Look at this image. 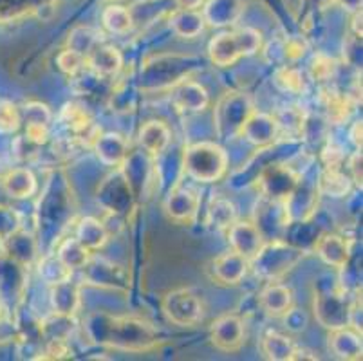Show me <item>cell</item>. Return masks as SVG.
I'll list each match as a JSON object with an SVG mask.
<instances>
[{
    "label": "cell",
    "mask_w": 363,
    "mask_h": 361,
    "mask_svg": "<svg viewBox=\"0 0 363 361\" xmlns=\"http://www.w3.org/2000/svg\"><path fill=\"white\" fill-rule=\"evenodd\" d=\"M161 311L168 322L177 327H194L204 318L203 298L188 287L168 291L161 300Z\"/></svg>",
    "instance_id": "ba28073f"
},
{
    "label": "cell",
    "mask_w": 363,
    "mask_h": 361,
    "mask_svg": "<svg viewBox=\"0 0 363 361\" xmlns=\"http://www.w3.org/2000/svg\"><path fill=\"white\" fill-rule=\"evenodd\" d=\"M315 253L318 255L323 264L336 267V270H343L351 260V243L336 233H325L316 240Z\"/></svg>",
    "instance_id": "7402d4cb"
},
{
    "label": "cell",
    "mask_w": 363,
    "mask_h": 361,
    "mask_svg": "<svg viewBox=\"0 0 363 361\" xmlns=\"http://www.w3.org/2000/svg\"><path fill=\"white\" fill-rule=\"evenodd\" d=\"M84 282L89 286L111 291H128L130 277L127 270L120 264H114L104 257H89L85 266L82 267Z\"/></svg>",
    "instance_id": "9c48e42d"
},
{
    "label": "cell",
    "mask_w": 363,
    "mask_h": 361,
    "mask_svg": "<svg viewBox=\"0 0 363 361\" xmlns=\"http://www.w3.org/2000/svg\"><path fill=\"white\" fill-rule=\"evenodd\" d=\"M85 65L92 74L100 76L104 79L116 78L123 69V56H121L120 49L114 45H105L101 42L100 45L92 49L85 58Z\"/></svg>",
    "instance_id": "d6986e66"
},
{
    "label": "cell",
    "mask_w": 363,
    "mask_h": 361,
    "mask_svg": "<svg viewBox=\"0 0 363 361\" xmlns=\"http://www.w3.org/2000/svg\"><path fill=\"white\" fill-rule=\"evenodd\" d=\"M228 243H230L233 251L242 255L247 262H252L253 258L260 253L264 244H266V238L260 233L255 223L237 218L235 223L228 228Z\"/></svg>",
    "instance_id": "2e32d148"
},
{
    "label": "cell",
    "mask_w": 363,
    "mask_h": 361,
    "mask_svg": "<svg viewBox=\"0 0 363 361\" xmlns=\"http://www.w3.org/2000/svg\"><path fill=\"white\" fill-rule=\"evenodd\" d=\"M300 175L288 165L275 163L267 165L259 175V187L262 195L277 199V201H288L295 188L298 187Z\"/></svg>",
    "instance_id": "7c38bea8"
},
{
    "label": "cell",
    "mask_w": 363,
    "mask_h": 361,
    "mask_svg": "<svg viewBox=\"0 0 363 361\" xmlns=\"http://www.w3.org/2000/svg\"><path fill=\"white\" fill-rule=\"evenodd\" d=\"M329 349L340 360H362V331L354 329L352 326L329 331Z\"/></svg>",
    "instance_id": "cb8c5ba5"
},
{
    "label": "cell",
    "mask_w": 363,
    "mask_h": 361,
    "mask_svg": "<svg viewBox=\"0 0 363 361\" xmlns=\"http://www.w3.org/2000/svg\"><path fill=\"white\" fill-rule=\"evenodd\" d=\"M259 304L267 316L280 318L293 306V291L284 284L269 282L259 294Z\"/></svg>",
    "instance_id": "4316f807"
},
{
    "label": "cell",
    "mask_w": 363,
    "mask_h": 361,
    "mask_svg": "<svg viewBox=\"0 0 363 361\" xmlns=\"http://www.w3.org/2000/svg\"><path fill=\"white\" fill-rule=\"evenodd\" d=\"M101 24L112 35H128L134 28V16H132L130 9L123 8V6H108L101 13Z\"/></svg>",
    "instance_id": "74e56055"
},
{
    "label": "cell",
    "mask_w": 363,
    "mask_h": 361,
    "mask_svg": "<svg viewBox=\"0 0 363 361\" xmlns=\"http://www.w3.org/2000/svg\"><path fill=\"white\" fill-rule=\"evenodd\" d=\"M138 141H140L141 150L147 152L150 157H157V155L167 152V148L170 147L172 130L164 121L152 119V121H147L140 128V132H138Z\"/></svg>",
    "instance_id": "484cf974"
},
{
    "label": "cell",
    "mask_w": 363,
    "mask_h": 361,
    "mask_svg": "<svg viewBox=\"0 0 363 361\" xmlns=\"http://www.w3.org/2000/svg\"><path fill=\"white\" fill-rule=\"evenodd\" d=\"M163 208L170 221L179 224H190L196 221L197 213H199L201 197L194 188L177 184L168 191Z\"/></svg>",
    "instance_id": "5bb4252c"
},
{
    "label": "cell",
    "mask_w": 363,
    "mask_h": 361,
    "mask_svg": "<svg viewBox=\"0 0 363 361\" xmlns=\"http://www.w3.org/2000/svg\"><path fill=\"white\" fill-rule=\"evenodd\" d=\"M239 218L237 213V206L233 201L223 195H213L206 210V223L208 226L219 231H228V228L232 226Z\"/></svg>",
    "instance_id": "4dcf8cb0"
},
{
    "label": "cell",
    "mask_w": 363,
    "mask_h": 361,
    "mask_svg": "<svg viewBox=\"0 0 363 361\" xmlns=\"http://www.w3.org/2000/svg\"><path fill=\"white\" fill-rule=\"evenodd\" d=\"M291 221L286 201H277V199L260 197V203L257 204V228L264 235L266 240H277L280 238V231L286 230Z\"/></svg>",
    "instance_id": "4fadbf2b"
},
{
    "label": "cell",
    "mask_w": 363,
    "mask_h": 361,
    "mask_svg": "<svg viewBox=\"0 0 363 361\" xmlns=\"http://www.w3.org/2000/svg\"><path fill=\"white\" fill-rule=\"evenodd\" d=\"M273 82H275V85L280 91L289 92V94H302V92H306V87H308L306 74L298 67L288 64L280 65L277 69Z\"/></svg>",
    "instance_id": "60d3db41"
},
{
    "label": "cell",
    "mask_w": 363,
    "mask_h": 361,
    "mask_svg": "<svg viewBox=\"0 0 363 361\" xmlns=\"http://www.w3.org/2000/svg\"><path fill=\"white\" fill-rule=\"evenodd\" d=\"M322 104L325 116H328V119L333 125H342L349 121L356 107L351 96L331 87L322 91Z\"/></svg>",
    "instance_id": "83f0119b"
},
{
    "label": "cell",
    "mask_w": 363,
    "mask_h": 361,
    "mask_svg": "<svg viewBox=\"0 0 363 361\" xmlns=\"http://www.w3.org/2000/svg\"><path fill=\"white\" fill-rule=\"evenodd\" d=\"M354 306L342 286L322 287L315 293L313 300V313H315L316 322L323 329L333 331L340 327L352 326V314H354Z\"/></svg>",
    "instance_id": "52a82bcc"
},
{
    "label": "cell",
    "mask_w": 363,
    "mask_h": 361,
    "mask_svg": "<svg viewBox=\"0 0 363 361\" xmlns=\"http://www.w3.org/2000/svg\"><path fill=\"white\" fill-rule=\"evenodd\" d=\"M244 0H204L203 18L212 28L233 26L244 13Z\"/></svg>",
    "instance_id": "d4e9b609"
},
{
    "label": "cell",
    "mask_w": 363,
    "mask_h": 361,
    "mask_svg": "<svg viewBox=\"0 0 363 361\" xmlns=\"http://www.w3.org/2000/svg\"><path fill=\"white\" fill-rule=\"evenodd\" d=\"M40 354L42 356H36L35 360H65L71 356V347L67 340H48L45 350Z\"/></svg>",
    "instance_id": "681fc988"
},
{
    "label": "cell",
    "mask_w": 363,
    "mask_h": 361,
    "mask_svg": "<svg viewBox=\"0 0 363 361\" xmlns=\"http://www.w3.org/2000/svg\"><path fill=\"white\" fill-rule=\"evenodd\" d=\"M338 62L325 52H316L311 60V78L318 84H328L336 76Z\"/></svg>",
    "instance_id": "7bdbcfd3"
},
{
    "label": "cell",
    "mask_w": 363,
    "mask_h": 361,
    "mask_svg": "<svg viewBox=\"0 0 363 361\" xmlns=\"http://www.w3.org/2000/svg\"><path fill=\"white\" fill-rule=\"evenodd\" d=\"M174 4L181 9H199L204 0H174Z\"/></svg>",
    "instance_id": "6f0895ef"
},
{
    "label": "cell",
    "mask_w": 363,
    "mask_h": 361,
    "mask_svg": "<svg viewBox=\"0 0 363 361\" xmlns=\"http://www.w3.org/2000/svg\"><path fill=\"white\" fill-rule=\"evenodd\" d=\"M183 172L199 183H216L228 172V154L220 145L199 141L186 147L183 154Z\"/></svg>",
    "instance_id": "3957f363"
},
{
    "label": "cell",
    "mask_w": 363,
    "mask_h": 361,
    "mask_svg": "<svg viewBox=\"0 0 363 361\" xmlns=\"http://www.w3.org/2000/svg\"><path fill=\"white\" fill-rule=\"evenodd\" d=\"M340 6H343V9H347V11H359L362 9V0H336Z\"/></svg>",
    "instance_id": "680465c9"
},
{
    "label": "cell",
    "mask_w": 363,
    "mask_h": 361,
    "mask_svg": "<svg viewBox=\"0 0 363 361\" xmlns=\"http://www.w3.org/2000/svg\"><path fill=\"white\" fill-rule=\"evenodd\" d=\"M168 24H170L172 31L181 38H196L204 31L206 22H204L203 13L199 9L176 8L170 13Z\"/></svg>",
    "instance_id": "f1b7e54d"
},
{
    "label": "cell",
    "mask_w": 363,
    "mask_h": 361,
    "mask_svg": "<svg viewBox=\"0 0 363 361\" xmlns=\"http://www.w3.org/2000/svg\"><path fill=\"white\" fill-rule=\"evenodd\" d=\"M2 184L13 199H29L36 194V177L29 168H15L2 177Z\"/></svg>",
    "instance_id": "d6a6232c"
},
{
    "label": "cell",
    "mask_w": 363,
    "mask_h": 361,
    "mask_svg": "<svg viewBox=\"0 0 363 361\" xmlns=\"http://www.w3.org/2000/svg\"><path fill=\"white\" fill-rule=\"evenodd\" d=\"M210 342L220 352H237L246 342L244 320L235 313H226L219 316L210 327Z\"/></svg>",
    "instance_id": "8fae6325"
},
{
    "label": "cell",
    "mask_w": 363,
    "mask_h": 361,
    "mask_svg": "<svg viewBox=\"0 0 363 361\" xmlns=\"http://www.w3.org/2000/svg\"><path fill=\"white\" fill-rule=\"evenodd\" d=\"M343 58L351 65L358 67L362 64V36L359 35H349L347 40L343 42Z\"/></svg>",
    "instance_id": "f907efd6"
},
{
    "label": "cell",
    "mask_w": 363,
    "mask_h": 361,
    "mask_svg": "<svg viewBox=\"0 0 363 361\" xmlns=\"http://www.w3.org/2000/svg\"><path fill=\"white\" fill-rule=\"evenodd\" d=\"M323 163H325V168H340L343 161V154L338 147H333V145H328L323 148L322 154Z\"/></svg>",
    "instance_id": "f5cc1de1"
},
{
    "label": "cell",
    "mask_w": 363,
    "mask_h": 361,
    "mask_svg": "<svg viewBox=\"0 0 363 361\" xmlns=\"http://www.w3.org/2000/svg\"><path fill=\"white\" fill-rule=\"evenodd\" d=\"M96 152L98 159L101 163L112 168H120L125 163L130 147L128 141L118 132H105V134H98L91 145Z\"/></svg>",
    "instance_id": "44dd1931"
},
{
    "label": "cell",
    "mask_w": 363,
    "mask_h": 361,
    "mask_svg": "<svg viewBox=\"0 0 363 361\" xmlns=\"http://www.w3.org/2000/svg\"><path fill=\"white\" fill-rule=\"evenodd\" d=\"M284 320V327L289 331V333H302L309 323V318L306 314V311L300 309V307H289L286 313L280 316Z\"/></svg>",
    "instance_id": "c3c4849f"
},
{
    "label": "cell",
    "mask_w": 363,
    "mask_h": 361,
    "mask_svg": "<svg viewBox=\"0 0 363 361\" xmlns=\"http://www.w3.org/2000/svg\"><path fill=\"white\" fill-rule=\"evenodd\" d=\"M60 121L69 128L71 132H74L76 135H89L91 141H94L98 134H91V130L94 128V119H92L91 112L84 107V105L71 101V104H65L64 109L60 111Z\"/></svg>",
    "instance_id": "1f68e13d"
},
{
    "label": "cell",
    "mask_w": 363,
    "mask_h": 361,
    "mask_svg": "<svg viewBox=\"0 0 363 361\" xmlns=\"http://www.w3.org/2000/svg\"><path fill=\"white\" fill-rule=\"evenodd\" d=\"M295 343L289 336L280 334L277 331H267L260 338V352L266 360L272 361H288L295 350Z\"/></svg>",
    "instance_id": "836d02e7"
},
{
    "label": "cell",
    "mask_w": 363,
    "mask_h": 361,
    "mask_svg": "<svg viewBox=\"0 0 363 361\" xmlns=\"http://www.w3.org/2000/svg\"><path fill=\"white\" fill-rule=\"evenodd\" d=\"M362 150L354 152L349 159V172H351V181L356 184V187L362 188V181H363V174H362Z\"/></svg>",
    "instance_id": "816d5d0a"
},
{
    "label": "cell",
    "mask_w": 363,
    "mask_h": 361,
    "mask_svg": "<svg viewBox=\"0 0 363 361\" xmlns=\"http://www.w3.org/2000/svg\"><path fill=\"white\" fill-rule=\"evenodd\" d=\"M74 238L89 251H100L108 240V230L100 218L84 217L76 224Z\"/></svg>",
    "instance_id": "f546056e"
},
{
    "label": "cell",
    "mask_w": 363,
    "mask_h": 361,
    "mask_svg": "<svg viewBox=\"0 0 363 361\" xmlns=\"http://www.w3.org/2000/svg\"><path fill=\"white\" fill-rule=\"evenodd\" d=\"M203 67L201 58L194 55H157L148 58L141 67L140 87L147 92L172 89L183 79L190 78Z\"/></svg>",
    "instance_id": "7a4b0ae2"
},
{
    "label": "cell",
    "mask_w": 363,
    "mask_h": 361,
    "mask_svg": "<svg viewBox=\"0 0 363 361\" xmlns=\"http://www.w3.org/2000/svg\"><path fill=\"white\" fill-rule=\"evenodd\" d=\"M262 35L253 28H240L235 31H224L213 36L208 44V56L212 64L230 67L242 56H252L260 51Z\"/></svg>",
    "instance_id": "277c9868"
},
{
    "label": "cell",
    "mask_w": 363,
    "mask_h": 361,
    "mask_svg": "<svg viewBox=\"0 0 363 361\" xmlns=\"http://www.w3.org/2000/svg\"><path fill=\"white\" fill-rule=\"evenodd\" d=\"M56 65H58V69H60L64 74L76 76L78 72L82 71V69H84L85 58L82 55H78V52H74V51H71V49L65 48L60 55L56 56Z\"/></svg>",
    "instance_id": "f6af8a7d"
},
{
    "label": "cell",
    "mask_w": 363,
    "mask_h": 361,
    "mask_svg": "<svg viewBox=\"0 0 363 361\" xmlns=\"http://www.w3.org/2000/svg\"><path fill=\"white\" fill-rule=\"evenodd\" d=\"M308 42L302 36H291L282 44V52H284V62H289V64H295L298 60H302L303 56L308 55Z\"/></svg>",
    "instance_id": "7dc6e473"
},
{
    "label": "cell",
    "mask_w": 363,
    "mask_h": 361,
    "mask_svg": "<svg viewBox=\"0 0 363 361\" xmlns=\"http://www.w3.org/2000/svg\"><path fill=\"white\" fill-rule=\"evenodd\" d=\"M91 255L92 251H89L87 248L82 246L74 237L64 238L60 243V246H58V250H56V257L60 258L62 262L65 264V267H69L72 273H74L76 270H82Z\"/></svg>",
    "instance_id": "ab89813d"
},
{
    "label": "cell",
    "mask_w": 363,
    "mask_h": 361,
    "mask_svg": "<svg viewBox=\"0 0 363 361\" xmlns=\"http://www.w3.org/2000/svg\"><path fill=\"white\" fill-rule=\"evenodd\" d=\"M62 199H64V197H62V195H58V197H56V203H60ZM42 201H45L48 204L55 206V195H49V191L44 195V199H42ZM67 211H69V208H64V210L56 211V223L62 224V218H64V215L67 213ZM42 217H48L49 224H55V217L51 215V211H45V213H42Z\"/></svg>",
    "instance_id": "db71d44e"
},
{
    "label": "cell",
    "mask_w": 363,
    "mask_h": 361,
    "mask_svg": "<svg viewBox=\"0 0 363 361\" xmlns=\"http://www.w3.org/2000/svg\"><path fill=\"white\" fill-rule=\"evenodd\" d=\"M306 255V251L293 244L284 243L282 238L266 240L260 253L253 258L250 266H253L257 277L264 278L267 282H275L284 274H288Z\"/></svg>",
    "instance_id": "8992f818"
},
{
    "label": "cell",
    "mask_w": 363,
    "mask_h": 361,
    "mask_svg": "<svg viewBox=\"0 0 363 361\" xmlns=\"http://www.w3.org/2000/svg\"><path fill=\"white\" fill-rule=\"evenodd\" d=\"M293 360H320V356L315 350L306 349V347H295V350H293L291 354V360L289 361Z\"/></svg>",
    "instance_id": "11a10c76"
},
{
    "label": "cell",
    "mask_w": 363,
    "mask_h": 361,
    "mask_svg": "<svg viewBox=\"0 0 363 361\" xmlns=\"http://www.w3.org/2000/svg\"><path fill=\"white\" fill-rule=\"evenodd\" d=\"M74 329V316H67V314L52 313L51 316L44 318V320L38 323L40 338L44 342H48V340H69V336H71Z\"/></svg>",
    "instance_id": "8d00e7d4"
},
{
    "label": "cell",
    "mask_w": 363,
    "mask_h": 361,
    "mask_svg": "<svg viewBox=\"0 0 363 361\" xmlns=\"http://www.w3.org/2000/svg\"><path fill=\"white\" fill-rule=\"evenodd\" d=\"M351 177L343 174L340 168H323L318 181H316V187H318L320 194L335 199L345 197L351 191Z\"/></svg>",
    "instance_id": "d590c367"
},
{
    "label": "cell",
    "mask_w": 363,
    "mask_h": 361,
    "mask_svg": "<svg viewBox=\"0 0 363 361\" xmlns=\"http://www.w3.org/2000/svg\"><path fill=\"white\" fill-rule=\"evenodd\" d=\"M168 91H170V104L181 114H199L210 105V94L206 87L196 79H183Z\"/></svg>",
    "instance_id": "9a60e30c"
},
{
    "label": "cell",
    "mask_w": 363,
    "mask_h": 361,
    "mask_svg": "<svg viewBox=\"0 0 363 361\" xmlns=\"http://www.w3.org/2000/svg\"><path fill=\"white\" fill-rule=\"evenodd\" d=\"M82 329L91 345L123 352H150L161 345L160 333L145 318L94 311L85 318Z\"/></svg>",
    "instance_id": "6da1fadb"
},
{
    "label": "cell",
    "mask_w": 363,
    "mask_h": 361,
    "mask_svg": "<svg viewBox=\"0 0 363 361\" xmlns=\"http://www.w3.org/2000/svg\"><path fill=\"white\" fill-rule=\"evenodd\" d=\"M351 141L356 148L362 150V121H356L351 128Z\"/></svg>",
    "instance_id": "9f6ffc18"
},
{
    "label": "cell",
    "mask_w": 363,
    "mask_h": 361,
    "mask_svg": "<svg viewBox=\"0 0 363 361\" xmlns=\"http://www.w3.org/2000/svg\"><path fill=\"white\" fill-rule=\"evenodd\" d=\"M38 273H40V278L48 286H52V284L62 282V280H67V278L72 277V271L65 267V264L56 257V253L45 255L38 262Z\"/></svg>",
    "instance_id": "b9f144b4"
},
{
    "label": "cell",
    "mask_w": 363,
    "mask_h": 361,
    "mask_svg": "<svg viewBox=\"0 0 363 361\" xmlns=\"http://www.w3.org/2000/svg\"><path fill=\"white\" fill-rule=\"evenodd\" d=\"M104 42V35L98 29L89 28V26H78L72 29L67 36V49L78 52L84 58H87L92 49Z\"/></svg>",
    "instance_id": "f35d334b"
},
{
    "label": "cell",
    "mask_w": 363,
    "mask_h": 361,
    "mask_svg": "<svg viewBox=\"0 0 363 361\" xmlns=\"http://www.w3.org/2000/svg\"><path fill=\"white\" fill-rule=\"evenodd\" d=\"M6 240H8V257L24 264L26 267L31 266V262L38 255V244H36L35 237L22 230H16Z\"/></svg>",
    "instance_id": "e575fe53"
},
{
    "label": "cell",
    "mask_w": 363,
    "mask_h": 361,
    "mask_svg": "<svg viewBox=\"0 0 363 361\" xmlns=\"http://www.w3.org/2000/svg\"><path fill=\"white\" fill-rule=\"evenodd\" d=\"M51 109L42 101H29L24 105V121H26V139L31 143L42 147L48 143L49 127H51Z\"/></svg>",
    "instance_id": "ffe728a7"
},
{
    "label": "cell",
    "mask_w": 363,
    "mask_h": 361,
    "mask_svg": "<svg viewBox=\"0 0 363 361\" xmlns=\"http://www.w3.org/2000/svg\"><path fill=\"white\" fill-rule=\"evenodd\" d=\"M240 135L246 138L252 145L259 148L272 147L273 143L279 141L280 127L273 114H262V112H253L252 118L247 119L246 125L242 127Z\"/></svg>",
    "instance_id": "ac0fdd59"
},
{
    "label": "cell",
    "mask_w": 363,
    "mask_h": 361,
    "mask_svg": "<svg viewBox=\"0 0 363 361\" xmlns=\"http://www.w3.org/2000/svg\"><path fill=\"white\" fill-rule=\"evenodd\" d=\"M257 112L255 101L247 92H226L213 109V125L220 139H233L240 135L246 121Z\"/></svg>",
    "instance_id": "5b68a950"
},
{
    "label": "cell",
    "mask_w": 363,
    "mask_h": 361,
    "mask_svg": "<svg viewBox=\"0 0 363 361\" xmlns=\"http://www.w3.org/2000/svg\"><path fill=\"white\" fill-rule=\"evenodd\" d=\"M96 199L98 204H101L107 213L116 215V217L128 213L134 208V201H136L123 172H114L108 175L98 188Z\"/></svg>",
    "instance_id": "30bf717a"
},
{
    "label": "cell",
    "mask_w": 363,
    "mask_h": 361,
    "mask_svg": "<svg viewBox=\"0 0 363 361\" xmlns=\"http://www.w3.org/2000/svg\"><path fill=\"white\" fill-rule=\"evenodd\" d=\"M22 116L11 101H0V130L16 132L21 128Z\"/></svg>",
    "instance_id": "bcb514c9"
},
{
    "label": "cell",
    "mask_w": 363,
    "mask_h": 361,
    "mask_svg": "<svg viewBox=\"0 0 363 361\" xmlns=\"http://www.w3.org/2000/svg\"><path fill=\"white\" fill-rule=\"evenodd\" d=\"M250 262L237 251H226L219 255L210 264V277L220 286H239L246 277Z\"/></svg>",
    "instance_id": "e0dca14e"
},
{
    "label": "cell",
    "mask_w": 363,
    "mask_h": 361,
    "mask_svg": "<svg viewBox=\"0 0 363 361\" xmlns=\"http://www.w3.org/2000/svg\"><path fill=\"white\" fill-rule=\"evenodd\" d=\"M275 119L280 127V134L284 132L298 134V132H303V127H306V116L296 107H286L279 114H275Z\"/></svg>",
    "instance_id": "ee69618b"
},
{
    "label": "cell",
    "mask_w": 363,
    "mask_h": 361,
    "mask_svg": "<svg viewBox=\"0 0 363 361\" xmlns=\"http://www.w3.org/2000/svg\"><path fill=\"white\" fill-rule=\"evenodd\" d=\"M51 291H49V302H51L52 313L67 314V316H74L82 307V293L80 284L74 282L71 278L62 280V282L52 284Z\"/></svg>",
    "instance_id": "603a6c76"
}]
</instances>
